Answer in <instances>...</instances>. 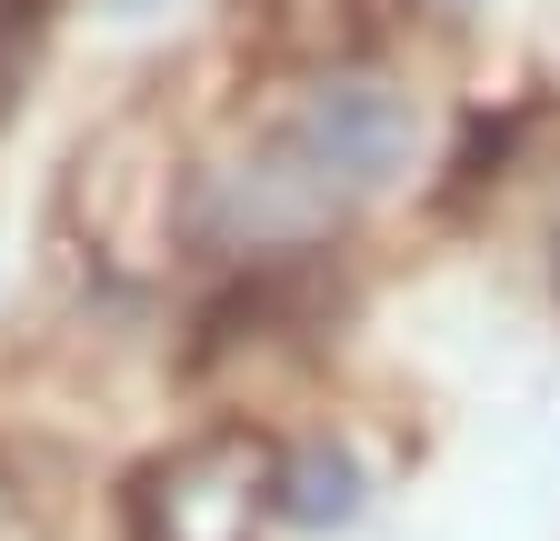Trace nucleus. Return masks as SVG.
<instances>
[{"instance_id":"nucleus-2","label":"nucleus","mask_w":560,"mask_h":541,"mask_svg":"<svg viewBox=\"0 0 560 541\" xmlns=\"http://www.w3.org/2000/svg\"><path fill=\"white\" fill-rule=\"evenodd\" d=\"M250 521H260V451L250 441H210L140 492V541H250Z\"/></svg>"},{"instance_id":"nucleus-3","label":"nucleus","mask_w":560,"mask_h":541,"mask_svg":"<svg viewBox=\"0 0 560 541\" xmlns=\"http://www.w3.org/2000/svg\"><path fill=\"white\" fill-rule=\"evenodd\" d=\"M280 511L291 521H350L361 511V471H350L340 451H311V461L280 471Z\"/></svg>"},{"instance_id":"nucleus-1","label":"nucleus","mask_w":560,"mask_h":541,"mask_svg":"<svg viewBox=\"0 0 560 541\" xmlns=\"http://www.w3.org/2000/svg\"><path fill=\"white\" fill-rule=\"evenodd\" d=\"M420 111L390 81H320L270 141L241 161L231 181V241H301L320 221H340L350 200H371L400 161H410Z\"/></svg>"}]
</instances>
